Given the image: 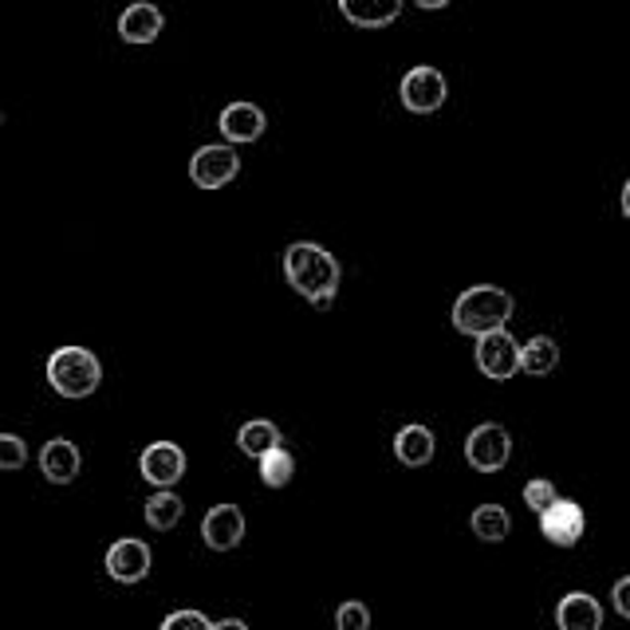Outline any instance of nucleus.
<instances>
[{
  "label": "nucleus",
  "mask_w": 630,
  "mask_h": 630,
  "mask_svg": "<svg viewBox=\"0 0 630 630\" xmlns=\"http://www.w3.org/2000/svg\"><path fill=\"white\" fill-rule=\"evenodd\" d=\"M615 611L622 615V619H630V579H619V584H615Z\"/></svg>",
  "instance_id": "obj_27"
},
{
  "label": "nucleus",
  "mask_w": 630,
  "mask_h": 630,
  "mask_svg": "<svg viewBox=\"0 0 630 630\" xmlns=\"http://www.w3.org/2000/svg\"><path fill=\"white\" fill-rule=\"evenodd\" d=\"M555 627L560 630H603V607L587 592H567L555 607Z\"/></svg>",
  "instance_id": "obj_13"
},
{
  "label": "nucleus",
  "mask_w": 630,
  "mask_h": 630,
  "mask_svg": "<svg viewBox=\"0 0 630 630\" xmlns=\"http://www.w3.org/2000/svg\"><path fill=\"white\" fill-rule=\"evenodd\" d=\"M512 457V438H508L505 425L497 422H480L477 430L465 438V462L477 473H497L508 465Z\"/></svg>",
  "instance_id": "obj_4"
},
{
  "label": "nucleus",
  "mask_w": 630,
  "mask_h": 630,
  "mask_svg": "<svg viewBox=\"0 0 630 630\" xmlns=\"http://www.w3.org/2000/svg\"><path fill=\"white\" fill-rule=\"evenodd\" d=\"M29 465V445L16 433H0V469H24Z\"/></svg>",
  "instance_id": "obj_24"
},
{
  "label": "nucleus",
  "mask_w": 630,
  "mask_h": 630,
  "mask_svg": "<svg viewBox=\"0 0 630 630\" xmlns=\"http://www.w3.org/2000/svg\"><path fill=\"white\" fill-rule=\"evenodd\" d=\"M221 134H225V142H256L264 134V111L256 103H229L225 111H221Z\"/></svg>",
  "instance_id": "obj_14"
},
{
  "label": "nucleus",
  "mask_w": 630,
  "mask_h": 630,
  "mask_svg": "<svg viewBox=\"0 0 630 630\" xmlns=\"http://www.w3.org/2000/svg\"><path fill=\"white\" fill-rule=\"evenodd\" d=\"M0 123H4V114H0Z\"/></svg>",
  "instance_id": "obj_31"
},
{
  "label": "nucleus",
  "mask_w": 630,
  "mask_h": 630,
  "mask_svg": "<svg viewBox=\"0 0 630 630\" xmlns=\"http://www.w3.org/2000/svg\"><path fill=\"white\" fill-rule=\"evenodd\" d=\"M107 575H111L114 584H142L151 575V548L131 537L111 544V552H107Z\"/></svg>",
  "instance_id": "obj_11"
},
{
  "label": "nucleus",
  "mask_w": 630,
  "mask_h": 630,
  "mask_svg": "<svg viewBox=\"0 0 630 630\" xmlns=\"http://www.w3.org/2000/svg\"><path fill=\"white\" fill-rule=\"evenodd\" d=\"M335 630H371V607H367V603H358V599L339 603Z\"/></svg>",
  "instance_id": "obj_23"
},
{
  "label": "nucleus",
  "mask_w": 630,
  "mask_h": 630,
  "mask_svg": "<svg viewBox=\"0 0 630 630\" xmlns=\"http://www.w3.org/2000/svg\"><path fill=\"white\" fill-rule=\"evenodd\" d=\"M477 367L480 375L505 383L520 371V343L505 328L485 331V335H477Z\"/></svg>",
  "instance_id": "obj_6"
},
{
  "label": "nucleus",
  "mask_w": 630,
  "mask_h": 630,
  "mask_svg": "<svg viewBox=\"0 0 630 630\" xmlns=\"http://www.w3.org/2000/svg\"><path fill=\"white\" fill-rule=\"evenodd\" d=\"M162 24H166V16H162L154 4L139 0V4H131V9L119 16V36H123L126 44H154Z\"/></svg>",
  "instance_id": "obj_15"
},
{
  "label": "nucleus",
  "mask_w": 630,
  "mask_h": 630,
  "mask_svg": "<svg viewBox=\"0 0 630 630\" xmlns=\"http://www.w3.org/2000/svg\"><path fill=\"white\" fill-rule=\"evenodd\" d=\"M181 512H186V505H181L178 493H169V489H158L151 500H146V524H151L154 532H169V528H178Z\"/></svg>",
  "instance_id": "obj_20"
},
{
  "label": "nucleus",
  "mask_w": 630,
  "mask_h": 630,
  "mask_svg": "<svg viewBox=\"0 0 630 630\" xmlns=\"http://www.w3.org/2000/svg\"><path fill=\"white\" fill-rule=\"evenodd\" d=\"M213 630H248V622H241V619H221V622H213Z\"/></svg>",
  "instance_id": "obj_28"
},
{
  "label": "nucleus",
  "mask_w": 630,
  "mask_h": 630,
  "mask_svg": "<svg viewBox=\"0 0 630 630\" xmlns=\"http://www.w3.org/2000/svg\"><path fill=\"white\" fill-rule=\"evenodd\" d=\"M537 517H540V532H544L555 548H575L579 540H584L587 517H584V508L575 505V500L555 497L544 512H537Z\"/></svg>",
  "instance_id": "obj_8"
},
{
  "label": "nucleus",
  "mask_w": 630,
  "mask_h": 630,
  "mask_svg": "<svg viewBox=\"0 0 630 630\" xmlns=\"http://www.w3.org/2000/svg\"><path fill=\"white\" fill-rule=\"evenodd\" d=\"M47 383L64 398H87L103 383V367L87 347H59L47 358Z\"/></svg>",
  "instance_id": "obj_3"
},
{
  "label": "nucleus",
  "mask_w": 630,
  "mask_h": 630,
  "mask_svg": "<svg viewBox=\"0 0 630 630\" xmlns=\"http://www.w3.org/2000/svg\"><path fill=\"white\" fill-rule=\"evenodd\" d=\"M236 445H241V453H248V457H261V453H268V450H276V445H284V438H280V430H276L273 422L256 418V422L241 425V433H236Z\"/></svg>",
  "instance_id": "obj_21"
},
{
  "label": "nucleus",
  "mask_w": 630,
  "mask_h": 630,
  "mask_svg": "<svg viewBox=\"0 0 630 630\" xmlns=\"http://www.w3.org/2000/svg\"><path fill=\"white\" fill-rule=\"evenodd\" d=\"M339 12L358 29H386L402 16V0H339Z\"/></svg>",
  "instance_id": "obj_16"
},
{
  "label": "nucleus",
  "mask_w": 630,
  "mask_h": 630,
  "mask_svg": "<svg viewBox=\"0 0 630 630\" xmlns=\"http://www.w3.org/2000/svg\"><path fill=\"white\" fill-rule=\"evenodd\" d=\"M162 630H213V622H209L201 611H174V615H166Z\"/></svg>",
  "instance_id": "obj_26"
},
{
  "label": "nucleus",
  "mask_w": 630,
  "mask_h": 630,
  "mask_svg": "<svg viewBox=\"0 0 630 630\" xmlns=\"http://www.w3.org/2000/svg\"><path fill=\"white\" fill-rule=\"evenodd\" d=\"M284 276L316 308H331L339 292V261L311 241H296V245L284 248Z\"/></svg>",
  "instance_id": "obj_1"
},
{
  "label": "nucleus",
  "mask_w": 630,
  "mask_h": 630,
  "mask_svg": "<svg viewBox=\"0 0 630 630\" xmlns=\"http://www.w3.org/2000/svg\"><path fill=\"white\" fill-rule=\"evenodd\" d=\"M622 217H630V181L622 186Z\"/></svg>",
  "instance_id": "obj_30"
},
{
  "label": "nucleus",
  "mask_w": 630,
  "mask_h": 630,
  "mask_svg": "<svg viewBox=\"0 0 630 630\" xmlns=\"http://www.w3.org/2000/svg\"><path fill=\"white\" fill-rule=\"evenodd\" d=\"M433 450H438V442H433V433L425 430V425H402L395 438V457L402 465H410V469H422V465L433 462Z\"/></svg>",
  "instance_id": "obj_17"
},
{
  "label": "nucleus",
  "mask_w": 630,
  "mask_h": 630,
  "mask_svg": "<svg viewBox=\"0 0 630 630\" xmlns=\"http://www.w3.org/2000/svg\"><path fill=\"white\" fill-rule=\"evenodd\" d=\"M555 363H560V347H555L552 335H532L524 347H520V371H524V375L532 378L552 375Z\"/></svg>",
  "instance_id": "obj_18"
},
{
  "label": "nucleus",
  "mask_w": 630,
  "mask_h": 630,
  "mask_svg": "<svg viewBox=\"0 0 630 630\" xmlns=\"http://www.w3.org/2000/svg\"><path fill=\"white\" fill-rule=\"evenodd\" d=\"M201 537L213 552H233L245 540V512L236 505H213L201 520Z\"/></svg>",
  "instance_id": "obj_10"
},
{
  "label": "nucleus",
  "mask_w": 630,
  "mask_h": 630,
  "mask_svg": "<svg viewBox=\"0 0 630 630\" xmlns=\"http://www.w3.org/2000/svg\"><path fill=\"white\" fill-rule=\"evenodd\" d=\"M139 469L154 489H174V485L186 477V453H181V445H174V442H154L142 450Z\"/></svg>",
  "instance_id": "obj_9"
},
{
  "label": "nucleus",
  "mask_w": 630,
  "mask_h": 630,
  "mask_svg": "<svg viewBox=\"0 0 630 630\" xmlns=\"http://www.w3.org/2000/svg\"><path fill=\"white\" fill-rule=\"evenodd\" d=\"M508 316H512V296L505 288H493V284L465 288L453 303V328L462 335H485L493 328H505Z\"/></svg>",
  "instance_id": "obj_2"
},
{
  "label": "nucleus",
  "mask_w": 630,
  "mask_h": 630,
  "mask_svg": "<svg viewBox=\"0 0 630 630\" xmlns=\"http://www.w3.org/2000/svg\"><path fill=\"white\" fill-rule=\"evenodd\" d=\"M555 497H560V493H555L552 480H528L524 485V505L532 508V512H544Z\"/></svg>",
  "instance_id": "obj_25"
},
{
  "label": "nucleus",
  "mask_w": 630,
  "mask_h": 630,
  "mask_svg": "<svg viewBox=\"0 0 630 630\" xmlns=\"http://www.w3.org/2000/svg\"><path fill=\"white\" fill-rule=\"evenodd\" d=\"M445 95H450V84L438 67H410L402 76V107L410 114H433L442 111Z\"/></svg>",
  "instance_id": "obj_5"
},
{
  "label": "nucleus",
  "mask_w": 630,
  "mask_h": 630,
  "mask_svg": "<svg viewBox=\"0 0 630 630\" xmlns=\"http://www.w3.org/2000/svg\"><path fill=\"white\" fill-rule=\"evenodd\" d=\"M418 9H445V4H450V0H415Z\"/></svg>",
  "instance_id": "obj_29"
},
{
  "label": "nucleus",
  "mask_w": 630,
  "mask_h": 630,
  "mask_svg": "<svg viewBox=\"0 0 630 630\" xmlns=\"http://www.w3.org/2000/svg\"><path fill=\"white\" fill-rule=\"evenodd\" d=\"M79 465H84V457H79L76 442H67V438H52L40 450V469L52 485H71L79 477Z\"/></svg>",
  "instance_id": "obj_12"
},
{
  "label": "nucleus",
  "mask_w": 630,
  "mask_h": 630,
  "mask_svg": "<svg viewBox=\"0 0 630 630\" xmlns=\"http://www.w3.org/2000/svg\"><path fill=\"white\" fill-rule=\"evenodd\" d=\"M241 174V158H236L233 146H201L194 158H189V178L201 189H221Z\"/></svg>",
  "instance_id": "obj_7"
},
{
  "label": "nucleus",
  "mask_w": 630,
  "mask_h": 630,
  "mask_svg": "<svg viewBox=\"0 0 630 630\" xmlns=\"http://www.w3.org/2000/svg\"><path fill=\"white\" fill-rule=\"evenodd\" d=\"M469 528H473V537L485 540V544H500V540L512 532V517H508L500 505H480V508H473Z\"/></svg>",
  "instance_id": "obj_19"
},
{
  "label": "nucleus",
  "mask_w": 630,
  "mask_h": 630,
  "mask_svg": "<svg viewBox=\"0 0 630 630\" xmlns=\"http://www.w3.org/2000/svg\"><path fill=\"white\" fill-rule=\"evenodd\" d=\"M261 462V480L268 485V489H284L288 480L296 477V457L284 445H276V450H268V453H261L256 457Z\"/></svg>",
  "instance_id": "obj_22"
}]
</instances>
